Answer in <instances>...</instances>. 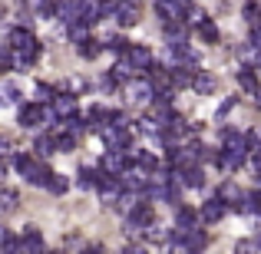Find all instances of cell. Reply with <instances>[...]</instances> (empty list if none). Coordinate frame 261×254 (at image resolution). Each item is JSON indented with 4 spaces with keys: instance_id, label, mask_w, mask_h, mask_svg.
<instances>
[{
    "instance_id": "1",
    "label": "cell",
    "mask_w": 261,
    "mask_h": 254,
    "mask_svg": "<svg viewBox=\"0 0 261 254\" xmlns=\"http://www.w3.org/2000/svg\"><path fill=\"white\" fill-rule=\"evenodd\" d=\"M7 46L17 53V63H20V66H30L33 60H37V53H40L37 37H33L27 26H13V30L7 33Z\"/></svg>"
},
{
    "instance_id": "2",
    "label": "cell",
    "mask_w": 261,
    "mask_h": 254,
    "mask_svg": "<svg viewBox=\"0 0 261 254\" xmlns=\"http://www.w3.org/2000/svg\"><path fill=\"white\" fill-rule=\"evenodd\" d=\"M13 165H17V172L27 178V185H50V178H53V172L43 165V162H37L33 155H17L13 159Z\"/></svg>"
},
{
    "instance_id": "3",
    "label": "cell",
    "mask_w": 261,
    "mask_h": 254,
    "mask_svg": "<svg viewBox=\"0 0 261 254\" xmlns=\"http://www.w3.org/2000/svg\"><path fill=\"white\" fill-rule=\"evenodd\" d=\"M126 96H129V102L149 106V102L155 99V86H152V79H133V83H126Z\"/></svg>"
},
{
    "instance_id": "4",
    "label": "cell",
    "mask_w": 261,
    "mask_h": 254,
    "mask_svg": "<svg viewBox=\"0 0 261 254\" xmlns=\"http://www.w3.org/2000/svg\"><path fill=\"white\" fill-rule=\"evenodd\" d=\"M195 218H202V215H195V208H189V205H175V238L178 241H185V235H189L192 228H195Z\"/></svg>"
},
{
    "instance_id": "5",
    "label": "cell",
    "mask_w": 261,
    "mask_h": 254,
    "mask_svg": "<svg viewBox=\"0 0 261 254\" xmlns=\"http://www.w3.org/2000/svg\"><path fill=\"white\" fill-rule=\"evenodd\" d=\"M126 60H129V63H133L139 73H149V70L155 66L152 50H149V46H129V50H126Z\"/></svg>"
},
{
    "instance_id": "6",
    "label": "cell",
    "mask_w": 261,
    "mask_h": 254,
    "mask_svg": "<svg viewBox=\"0 0 261 254\" xmlns=\"http://www.w3.org/2000/svg\"><path fill=\"white\" fill-rule=\"evenodd\" d=\"M225 211H228L225 198H222V195H215V198H208V202L202 205V211H198V215H202V221H205V224H215V221H222V218H225Z\"/></svg>"
},
{
    "instance_id": "7",
    "label": "cell",
    "mask_w": 261,
    "mask_h": 254,
    "mask_svg": "<svg viewBox=\"0 0 261 254\" xmlns=\"http://www.w3.org/2000/svg\"><path fill=\"white\" fill-rule=\"evenodd\" d=\"M126 152H119V149H106V155H102V162H99V168L102 172H109V175H116L119 178L122 172H126Z\"/></svg>"
},
{
    "instance_id": "8",
    "label": "cell",
    "mask_w": 261,
    "mask_h": 254,
    "mask_svg": "<svg viewBox=\"0 0 261 254\" xmlns=\"http://www.w3.org/2000/svg\"><path fill=\"white\" fill-rule=\"evenodd\" d=\"M245 159H248L245 149H222V152H218V165H222L225 172H238L245 165Z\"/></svg>"
},
{
    "instance_id": "9",
    "label": "cell",
    "mask_w": 261,
    "mask_h": 254,
    "mask_svg": "<svg viewBox=\"0 0 261 254\" xmlns=\"http://www.w3.org/2000/svg\"><path fill=\"white\" fill-rule=\"evenodd\" d=\"M20 254H43V235L33 224H27L23 238H20Z\"/></svg>"
},
{
    "instance_id": "10",
    "label": "cell",
    "mask_w": 261,
    "mask_h": 254,
    "mask_svg": "<svg viewBox=\"0 0 261 254\" xmlns=\"http://www.w3.org/2000/svg\"><path fill=\"white\" fill-rule=\"evenodd\" d=\"M136 73H139V70H136V66L126 60V53H122V60L113 66V73H109V76H113V83H122V86H126V83H133V79H136Z\"/></svg>"
},
{
    "instance_id": "11",
    "label": "cell",
    "mask_w": 261,
    "mask_h": 254,
    "mask_svg": "<svg viewBox=\"0 0 261 254\" xmlns=\"http://www.w3.org/2000/svg\"><path fill=\"white\" fill-rule=\"evenodd\" d=\"M218 195L225 198V205H228V208H235V211H242V202H245V191L238 188L235 182H225L222 188H218Z\"/></svg>"
},
{
    "instance_id": "12",
    "label": "cell",
    "mask_w": 261,
    "mask_h": 254,
    "mask_svg": "<svg viewBox=\"0 0 261 254\" xmlns=\"http://www.w3.org/2000/svg\"><path fill=\"white\" fill-rule=\"evenodd\" d=\"M149 116H152L155 122H162V129H166L169 122L175 119V112H172V106H169V99H162V96L152 102V106H149Z\"/></svg>"
},
{
    "instance_id": "13",
    "label": "cell",
    "mask_w": 261,
    "mask_h": 254,
    "mask_svg": "<svg viewBox=\"0 0 261 254\" xmlns=\"http://www.w3.org/2000/svg\"><path fill=\"white\" fill-rule=\"evenodd\" d=\"M166 40H169V50L172 46H185V40H189V26L182 23H166Z\"/></svg>"
},
{
    "instance_id": "14",
    "label": "cell",
    "mask_w": 261,
    "mask_h": 254,
    "mask_svg": "<svg viewBox=\"0 0 261 254\" xmlns=\"http://www.w3.org/2000/svg\"><path fill=\"white\" fill-rule=\"evenodd\" d=\"M102 17H106V0H83V20L89 26Z\"/></svg>"
},
{
    "instance_id": "15",
    "label": "cell",
    "mask_w": 261,
    "mask_h": 254,
    "mask_svg": "<svg viewBox=\"0 0 261 254\" xmlns=\"http://www.w3.org/2000/svg\"><path fill=\"white\" fill-rule=\"evenodd\" d=\"M53 109L60 112V119H66V116L76 112V99H73L70 93H57V96H53Z\"/></svg>"
},
{
    "instance_id": "16",
    "label": "cell",
    "mask_w": 261,
    "mask_h": 254,
    "mask_svg": "<svg viewBox=\"0 0 261 254\" xmlns=\"http://www.w3.org/2000/svg\"><path fill=\"white\" fill-rule=\"evenodd\" d=\"M116 17H119L122 26H133L136 20H139V7H136L133 0H119V10H116Z\"/></svg>"
},
{
    "instance_id": "17",
    "label": "cell",
    "mask_w": 261,
    "mask_h": 254,
    "mask_svg": "<svg viewBox=\"0 0 261 254\" xmlns=\"http://www.w3.org/2000/svg\"><path fill=\"white\" fill-rule=\"evenodd\" d=\"M185 251H192V254H198V251H202L205 248V244H208V235H205V231L202 228H192L189 231V235H185Z\"/></svg>"
},
{
    "instance_id": "18",
    "label": "cell",
    "mask_w": 261,
    "mask_h": 254,
    "mask_svg": "<svg viewBox=\"0 0 261 254\" xmlns=\"http://www.w3.org/2000/svg\"><path fill=\"white\" fill-rule=\"evenodd\" d=\"M76 50H80V57H83V60H96L102 50H106V43H102V40H93V37H86L83 43H76Z\"/></svg>"
},
{
    "instance_id": "19",
    "label": "cell",
    "mask_w": 261,
    "mask_h": 254,
    "mask_svg": "<svg viewBox=\"0 0 261 254\" xmlns=\"http://www.w3.org/2000/svg\"><path fill=\"white\" fill-rule=\"evenodd\" d=\"M222 149H245V152H251V149H248V135L235 132V129H225V135H222Z\"/></svg>"
},
{
    "instance_id": "20",
    "label": "cell",
    "mask_w": 261,
    "mask_h": 254,
    "mask_svg": "<svg viewBox=\"0 0 261 254\" xmlns=\"http://www.w3.org/2000/svg\"><path fill=\"white\" fill-rule=\"evenodd\" d=\"M178 172H182V182L189 185V188H202L205 175H202V168H198V165H189V168H178Z\"/></svg>"
},
{
    "instance_id": "21",
    "label": "cell",
    "mask_w": 261,
    "mask_h": 254,
    "mask_svg": "<svg viewBox=\"0 0 261 254\" xmlns=\"http://www.w3.org/2000/svg\"><path fill=\"white\" fill-rule=\"evenodd\" d=\"M238 86H242L245 93H255V89H258V76H255V70H251V66L238 70Z\"/></svg>"
},
{
    "instance_id": "22",
    "label": "cell",
    "mask_w": 261,
    "mask_h": 254,
    "mask_svg": "<svg viewBox=\"0 0 261 254\" xmlns=\"http://www.w3.org/2000/svg\"><path fill=\"white\" fill-rule=\"evenodd\" d=\"M66 30H70V40H73V43H83V40L89 37V23H86V20H76V23H70Z\"/></svg>"
},
{
    "instance_id": "23",
    "label": "cell",
    "mask_w": 261,
    "mask_h": 254,
    "mask_svg": "<svg viewBox=\"0 0 261 254\" xmlns=\"http://www.w3.org/2000/svg\"><path fill=\"white\" fill-rule=\"evenodd\" d=\"M195 89L202 96H208L212 89H215V76H212V73H195Z\"/></svg>"
},
{
    "instance_id": "24",
    "label": "cell",
    "mask_w": 261,
    "mask_h": 254,
    "mask_svg": "<svg viewBox=\"0 0 261 254\" xmlns=\"http://www.w3.org/2000/svg\"><path fill=\"white\" fill-rule=\"evenodd\" d=\"M33 149H37V155H50V152H57V139H53V135H40V139L33 142Z\"/></svg>"
},
{
    "instance_id": "25",
    "label": "cell",
    "mask_w": 261,
    "mask_h": 254,
    "mask_svg": "<svg viewBox=\"0 0 261 254\" xmlns=\"http://www.w3.org/2000/svg\"><path fill=\"white\" fill-rule=\"evenodd\" d=\"M198 37H202L205 43H215L218 40V26L212 23V20H205V23H198Z\"/></svg>"
},
{
    "instance_id": "26",
    "label": "cell",
    "mask_w": 261,
    "mask_h": 254,
    "mask_svg": "<svg viewBox=\"0 0 261 254\" xmlns=\"http://www.w3.org/2000/svg\"><path fill=\"white\" fill-rule=\"evenodd\" d=\"M73 149H76V132L57 135V152H73Z\"/></svg>"
},
{
    "instance_id": "27",
    "label": "cell",
    "mask_w": 261,
    "mask_h": 254,
    "mask_svg": "<svg viewBox=\"0 0 261 254\" xmlns=\"http://www.w3.org/2000/svg\"><path fill=\"white\" fill-rule=\"evenodd\" d=\"M0 96H4V106H17V102H20V89L13 86V83H4Z\"/></svg>"
},
{
    "instance_id": "28",
    "label": "cell",
    "mask_w": 261,
    "mask_h": 254,
    "mask_svg": "<svg viewBox=\"0 0 261 254\" xmlns=\"http://www.w3.org/2000/svg\"><path fill=\"white\" fill-rule=\"evenodd\" d=\"M96 178H99V172H93V168H80L76 185H80V188H93V185H96Z\"/></svg>"
},
{
    "instance_id": "29",
    "label": "cell",
    "mask_w": 261,
    "mask_h": 254,
    "mask_svg": "<svg viewBox=\"0 0 261 254\" xmlns=\"http://www.w3.org/2000/svg\"><path fill=\"white\" fill-rule=\"evenodd\" d=\"M136 165H139V168H146L149 175H152V172L159 168V162H155V155H152V152H139V159H136Z\"/></svg>"
},
{
    "instance_id": "30",
    "label": "cell",
    "mask_w": 261,
    "mask_h": 254,
    "mask_svg": "<svg viewBox=\"0 0 261 254\" xmlns=\"http://www.w3.org/2000/svg\"><path fill=\"white\" fill-rule=\"evenodd\" d=\"M245 17H248L251 30H258V26H261V7L258 4H248V7H245Z\"/></svg>"
},
{
    "instance_id": "31",
    "label": "cell",
    "mask_w": 261,
    "mask_h": 254,
    "mask_svg": "<svg viewBox=\"0 0 261 254\" xmlns=\"http://www.w3.org/2000/svg\"><path fill=\"white\" fill-rule=\"evenodd\" d=\"M57 0H40V4H37V13H40V17H57Z\"/></svg>"
},
{
    "instance_id": "32",
    "label": "cell",
    "mask_w": 261,
    "mask_h": 254,
    "mask_svg": "<svg viewBox=\"0 0 261 254\" xmlns=\"http://www.w3.org/2000/svg\"><path fill=\"white\" fill-rule=\"evenodd\" d=\"M46 188H50L53 195H63V191L70 188V182H66L63 175H53V178H50V185H46Z\"/></svg>"
},
{
    "instance_id": "33",
    "label": "cell",
    "mask_w": 261,
    "mask_h": 254,
    "mask_svg": "<svg viewBox=\"0 0 261 254\" xmlns=\"http://www.w3.org/2000/svg\"><path fill=\"white\" fill-rule=\"evenodd\" d=\"M102 43H106V50H113V53H126L129 50V43L122 37H109V40H102Z\"/></svg>"
},
{
    "instance_id": "34",
    "label": "cell",
    "mask_w": 261,
    "mask_h": 254,
    "mask_svg": "<svg viewBox=\"0 0 261 254\" xmlns=\"http://www.w3.org/2000/svg\"><path fill=\"white\" fill-rule=\"evenodd\" d=\"M106 122H113L116 129H129V116L126 112H116V109H109V119Z\"/></svg>"
},
{
    "instance_id": "35",
    "label": "cell",
    "mask_w": 261,
    "mask_h": 254,
    "mask_svg": "<svg viewBox=\"0 0 261 254\" xmlns=\"http://www.w3.org/2000/svg\"><path fill=\"white\" fill-rule=\"evenodd\" d=\"M63 126L70 129V132H83V116H80V112L66 116V119H63Z\"/></svg>"
},
{
    "instance_id": "36",
    "label": "cell",
    "mask_w": 261,
    "mask_h": 254,
    "mask_svg": "<svg viewBox=\"0 0 261 254\" xmlns=\"http://www.w3.org/2000/svg\"><path fill=\"white\" fill-rule=\"evenodd\" d=\"M4 254H20V241L10 235V231L4 235Z\"/></svg>"
},
{
    "instance_id": "37",
    "label": "cell",
    "mask_w": 261,
    "mask_h": 254,
    "mask_svg": "<svg viewBox=\"0 0 261 254\" xmlns=\"http://www.w3.org/2000/svg\"><path fill=\"white\" fill-rule=\"evenodd\" d=\"M13 208H17V191H13V188H4V211L10 215Z\"/></svg>"
},
{
    "instance_id": "38",
    "label": "cell",
    "mask_w": 261,
    "mask_h": 254,
    "mask_svg": "<svg viewBox=\"0 0 261 254\" xmlns=\"http://www.w3.org/2000/svg\"><path fill=\"white\" fill-rule=\"evenodd\" d=\"M146 238H149V241H162V238H166V231H162L159 224L152 221V224H149V228H146Z\"/></svg>"
},
{
    "instance_id": "39",
    "label": "cell",
    "mask_w": 261,
    "mask_h": 254,
    "mask_svg": "<svg viewBox=\"0 0 261 254\" xmlns=\"http://www.w3.org/2000/svg\"><path fill=\"white\" fill-rule=\"evenodd\" d=\"M255 251H261L258 244H251V241H238L235 244V254H255Z\"/></svg>"
},
{
    "instance_id": "40",
    "label": "cell",
    "mask_w": 261,
    "mask_h": 254,
    "mask_svg": "<svg viewBox=\"0 0 261 254\" xmlns=\"http://www.w3.org/2000/svg\"><path fill=\"white\" fill-rule=\"evenodd\" d=\"M248 149H251V152L261 149V129H251V132H248Z\"/></svg>"
},
{
    "instance_id": "41",
    "label": "cell",
    "mask_w": 261,
    "mask_h": 254,
    "mask_svg": "<svg viewBox=\"0 0 261 254\" xmlns=\"http://www.w3.org/2000/svg\"><path fill=\"white\" fill-rule=\"evenodd\" d=\"M235 102H238V96H231V99H225V102H222V109H218V116H228Z\"/></svg>"
},
{
    "instance_id": "42",
    "label": "cell",
    "mask_w": 261,
    "mask_h": 254,
    "mask_svg": "<svg viewBox=\"0 0 261 254\" xmlns=\"http://www.w3.org/2000/svg\"><path fill=\"white\" fill-rule=\"evenodd\" d=\"M251 168L261 175V149H255V152H251Z\"/></svg>"
},
{
    "instance_id": "43",
    "label": "cell",
    "mask_w": 261,
    "mask_h": 254,
    "mask_svg": "<svg viewBox=\"0 0 261 254\" xmlns=\"http://www.w3.org/2000/svg\"><path fill=\"white\" fill-rule=\"evenodd\" d=\"M122 254H146V251H142V248H133V244H129V248L122 251Z\"/></svg>"
},
{
    "instance_id": "44",
    "label": "cell",
    "mask_w": 261,
    "mask_h": 254,
    "mask_svg": "<svg viewBox=\"0 0 261 254\" xmlns=\"http://www.w3.org/2000/svg\"><path fill=\"white\" fill-rule=\"evenodd\" d=\"M251 96H255V106L261 109V86H258V89H255V93H251Z\"/></svg>"
},
{
    "instance_id": "45",
    "label": "cell",
    "mask_w": 261,
    "mask_h": 254,
    "mask_svg": "<svg viewBox=\"0 0 261 254\" xmlns=\"http://www.w3.org/2000/svg\"><path fill=\"white\" fill-rule=\"evenodd\" d=\"M83 254H102V251H99V248H89V251H83Z\"/></svg>"
},
{
    "instance_id": "46",
    "label": "cell",
    "mask_w": 261,
    "mask_h": 254,
    "mask_svg": "<svg viewBox=\"0 0 261 254\" xmlns=\"http://www.w3.org/2000/svg\"><path fill=\"white\" fill-rule=\"evenodd\" d=\"M255 70H258V73H261V63H258V66H255Z\"/></svg>"
},
{
    "instance_id": "47",
    "label": "cell",
    "mask_w": 261,
    "mask_h": 254,
    "mask_svg": "<svg viewBox=\"0 0 261 254\" xmlns=\"http://www.w3.org/2000/svg\"><path fill=\"white\" fill-rule=\"evenodd\" d=\"M258 248H261V238H258Z\"/></svg>"
},
{
    "instance_id": "48",
    "label": "cell",
    "mask_w": 261,
    "mask_h": 254,
    "mask_svg": "<svg viewBox=\"0 0 261 254\" xmlns=\"http://www.w3.org/2000/svg\"><path fill=\"white\" fill-rule=\"evenodd\" d=\"M53 254H60V251H53Z\"/></svg>"
}]
</instances>
